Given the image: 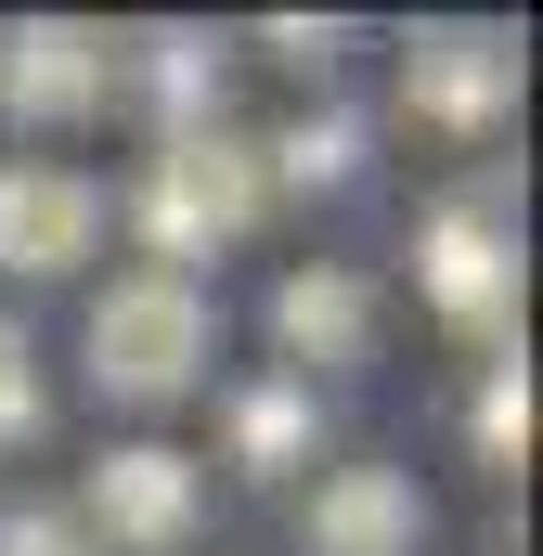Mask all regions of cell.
<instances>
[{"label":"cell","mask_w":543,"mask_h":556,"mask_svg":"<svg viewBox=\"0 0 543 556\" xmlns=\"http://www.w3.org/2000/svg\"><path fill=\"white\" fill-rule=\"evenodd\" d=\"M402 91H414V117H440V130H492V117L518 104V39H492V26H440V39H414Z\"/></svg>","instance_id":"8"},{"label":"cell","mask_w":543,"mask_h":556,"mask_svg":"<svg viewBox=\"0 0 543 556\" xmlns=\"http://www.w3.org/2000/svg\"><path fill=\"white\" fill-rule=\"evenodd\" d=\"M39 427V376H26V337L0 324V440H26Z\"/></svg>","instance_id":"13"},{"label":"cell","mask_w":543,"mask_h":556,"mask_svg":"<svg viewBox=\"0 0 543 556\" xmlns=\"http://www.w3.org/2000/svg\"><path fill=\"white\" fill-rule=\"evenodd\" d=\"M260 194H272V168H260L233 130H181L155 168H142V233H155V273H181V260L233 247V233L260 220Z\"/></svg>","instance_id":"2"},{"label":"cell","mask_w":543,"mask_h":556,"mask_svg":"<svg viewBox=\"0 0 543 556\" xmlns=\"http://www.w3.org/2000/svg\"><path fill=\"white\" fill-rule=\"evenodd\" d=\"M207 350H220V311H207L194 273H155V260H142V273H117L91 298V389L130 402V415L181 402V389L207 376Z\"/></svg>","instance_id":"1"},{"label":"cell","mask_w":543,"mask_h":556,"mask_svg":"<svg viewBox=\"0 0 543 556\" xmlns=\"http://www.w3.org/2000/svg\"><path fill=\"white\" fill-rule=\"evenodd\" d=\"M298 440H311V376H272L233 402V453L247 466H298Z\"/></svg>","instance_id":"10"},{"label":"cell","mask_w":543,"mask_h":556,"mask_svg":"<svg viewBox=\"0 0 543 556\" xmlns=\"http://www.w3.org/2000/svg\"><path fill=\"white\" fill-rule=\"evenodd\" d=\"M427 298H440L453 324H479V337H492V324L518 311V233H505L492 207H466V194H453V207H427Z\"/></svg>","instance_id":"7"},{"label":"cell","mask_w":543,"mask_h":556,"mask_svg":"<svg viewBox=\"0 0 543 556\" xmlns=\"http://www.w3.org/2000/svg\"><path fill=\"white\" fill-rule=\"evenodd\" d=\"M479 440H492V453H531V376H518V363H492V389H479Z\"/></svg>","instance_id":"12"},{"label":"cell","mask_w":543,"mask_h":556,"mask_svg":"<svg viewBox=\"0 0 543 556\" xmlns=\"http://www.w3.org/2000/svg\"><path fill=\"white\" fill-rule=\"evenodd\" d=\"M311 556H414L427 544V492H414V466H337V479H311Z\"/></svg>","instance_id":"6"},{"label":"cell","mask_w":543,"mask_h":556,"mask_svg":"<svg viewBox=\"0 0 543 556\" xmlns=\"http://www.w3.org/2000/svg\"><path fill=\"white\" fill-rule=\"evenodd\" d=\"M104 78H117V52H104V26H65V13H26L13 39H0V104L13 117H91L104 104Z\"/></svg>","instance_id":"5"},{"label":"cell","mask_w":543,"mask_h":556,"mask_svg":"<svg viewBox=\"0 0 543 556\" xmlns=\"http://www.w3.org/2000/svg\"><path fill=\"white\" fill-rule=\"evenodd\" d=\"M0 556H104L78 531V505H0Z\"/></svg>","instance_id":"11"},{"label":"cell","mask_w":543,"mask_h":556,"mask_svg":"<svg viewBox=\"0 0 543 556\" xmlns=\"http://www.w3.org/2000/svg\"><path fill=\"white\" fill-rule=\"evenodd\" d=\"M272 337H285L298 376H311V363H363V350H376V285L337 273V260H311V273L272 285Z\"/></svg>","instance_id":"9"},{"label":"cell","mask_w":543,"mask_h":556,"mask_svg":"<svg viewBox=\"0 0 543 556\" xmlns=\"http://www.w3.org/2000/svg\"><path fill=\"white\" fill-rule=\"evenodd\" d=\"M91 247H104V181L91 168H52V155L0 168V273H78Z\"/></svg>","instance_id":"4"},{"label":"cell","mask_w":543,"mask_h":556,"mask_svg":"<svg viewBox=\"0 0 543 556\" xmlns=\"http://www.w3.org/2000/svg\"><path fill=\"white\" fill-rule=\"evenodd\" d=\"M194 518H207V466L194 453H168V440H130V453H104L91 466V492H78V531L117 556H181L194 544Z\"/></svg>","instance_id":"3"}]
</instances>
